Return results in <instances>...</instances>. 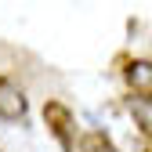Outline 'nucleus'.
I'll return each mask as SVG.
<instances>
[{"mask_svg": "<svg viewBox=\"0 0 152 152\" xmlns=\"http://www.w3.org/2000/svg\"><path fill=\"white\" fill-rule=\"evenodd\" d=\"M123 80H127L130 94H134V102H152V62H148V58L127 62Z\"/></svg>", "mask_w": 152, "mask_h": 152, "instance_id": "3", "label": "nucleus"}, {"mask_svg": "<svg viewBox=\"0 0 152 152\" xmlns=\"http://www.w3.org/2000/svg\"><path fill=\"white\" fill-rule=\"evenodd\" d=\"M44 123L47 130L54 134V141H58L65 152H83V134H80V127H76V116H72V109L62 105V102H47L44 105Z\"/></svg>", "mask_w": 152, "mask_h": 152, "instance_id": "1", "label": "nucleus"}, {"mask_svg": "<svg viewBox=\"0 0 152 152\" xmlns=\"http://www.w3.org/2000/svg\"><path fill=\"white\" fill-rule=\"evenodd\" d=\"M80 148H83V152H120L116 145H112V138H109V134H102V130H87Z\"/></svg>", "mask_w": 152, "mask_h": 152, "instance_id": "5", "label": "nucleus"}, {"mask_svg": "<svg viewBox=\"0 0 152 152\" xmlns=\"http://www.w3.org/2000/svg\"><path fill=\"white\" fill-rule=\"evenodd\" d=\"M26 112H29V105H26L22 87H18L11 76H0V120L4 123H22Z\"/></svg>", "mask_w": 152, "mask_h": 152, "instance_id": "2", "label": "nucleus"}, {"mask_svg": "<svg viewBox=\"0 0 152 152\" xmlns=\"http://www.w3.org/2000/svg\"><path fill=\"white\" fill-rule=\"evenodd\" d=\"M130 116H134V123L141 130L145 148H152V102H134L130 98Z\"/></svg>", "mask_w": 152, "mask_h": 152, "instance_id": "4", "label": "nucleus"}]
</instances>
